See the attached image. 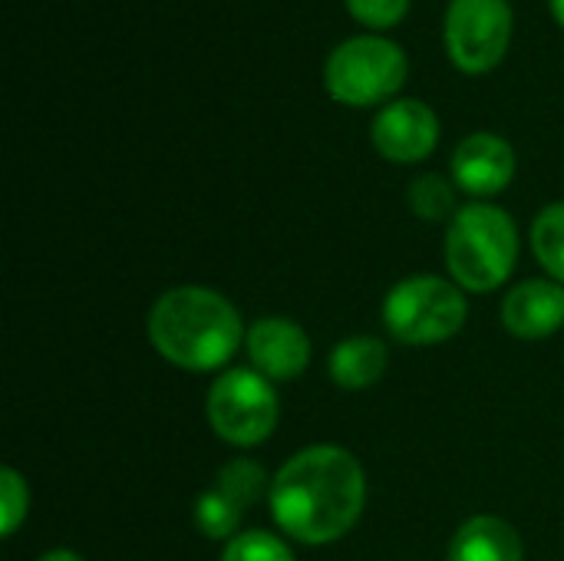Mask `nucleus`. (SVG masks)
Wrapping results in <instances>:
<instances>
[{"label":"nucleus","mask_w":564,"mask_h":561,"mask_svg":"<svg viewBox=\"0 0 564 561\" xmlns=\"http://www.w3.org/2000/svg\"><path fill=\"white\" fill-rule=\"evenodd\" d=\"M248 357L251 370H258L268 380H294L307 370L311 364V341L301 324L288 317H264L258 321L248 337Z\"/></svg>","instance_id":"1a4fd4ad"},{"label":"nucleus","mask_w":564,"mask_h":561,"mask_svg":"<svg viewBox=\"0 0 564 561\" xmlns=\"http://www.w3.org/2000/svg\"><path fill=\"white\" fill-rule=\"evenodd\" d=\"M466 294L436 274H416L390 288L383 301L387 331L410 347H433L456 337L466 324Z\"/></svg>","instance_id":"20e7f679"},{"label":"nucleus","mask_w":564,"mask_h":561,"mask_svg":"<svg viewBox=\"0 0 564 561\" xmlns=\"http://www.w3.org/2000/svg\"><path fill=\"white\" fill-rule=\"evenodd\" d=\"M406 79V53L373 33L337 43L324 63V83L334 99L347 106H370L390 99Z\"/></svg>","instance_id":"39448f33"},{"label":"nucleus","mask_w":564,"mask_h":561,"mask_svg":"<svg viewBox=\"0 0 564 561\" xmlns=\"http://www.w3.org/2000/svg\"><path fill=\"white\" fill-rule=\"evenodd\" d=\"M215 489H221L241 509H251L264 493H271V483H268V473L261 463L241 456V460H231L228 466H221Z\"/></svg>","instance_id":"2eb2a0df"},{"label":"nucleus","mask_w":564,"mask_h":561,"mask_svg":"<svg viewBox=\"0 0 564 561\" xmlns=\"http://www.w3.org/2000/svg\"><path fill=\"white\" fill-rule=\"evenodd\" d=\"M516 175V152L496 132H473L453 152V179L469 195H496Z\"/></svg>","instance_id":"9d476101"},{"label":"nucleus","mask_w":564,"mask_h":561,"mask_svg":"<svg viewBox=\"0 0 564 561\" xmlns=\"http://www.w3.org/2000/svg\"><path fill=\"white\" fill-rule=\"evenodd\" d=\"M212 430L231 446H258L278 427V393L258 370H225L205 403Z\"/></svg>","instance_id":"423d86ee"},{"label":"nucleus","mask_w":564,"mask_h":561,"mask_svg":"<svg viewBox=\"0 0 564 561\" xmlns=\"http://www.w3.org/2000/svg\"><path fill=\"white\" fill-rule=\"evenodd\" d=\"M370 139L390 162H420L440 142V119L420 99H393L377 112Z\"/></svg>","instance_id":"6e6552de"},{"label":"nucleus","mask_w":564,"mask_h":561,"mask_svg":"<svg viewBox=\"0 0 564 561\" xmlns=\"http://www.w3.org/2000/svg\"><path fill=\"white\" fill-rule=\"evenodd\" d=\"M274 522L304 546H330L344 539L367 503L364 466L344 446H307L291 456L271 479Z\"/></svg>","instance_id":"f257e3e1"},{"label":"nucleus","mask_w":564,"mask_h":561,"mask_svg":"<svg viewBox=\"0 0 564 561\" xmlns=\"http://www.w3.org/2000/svg\"><path fill=\"white\" fill-rule=\"evenodd\" d=\"M387 364H390V350L383 341L377 337H347L340 341L334 350H330V360H327V370H330V380L344 390H367L373 387L383 374H387Z\"/></svg>","instance_id":"ddd939ff"},{"label":"nucleus","mask_w":564,"mask_h":561,"mask_svg":"<svg viewBox=\"0 0 564 561\" xmlns=\"http://www.w3.org/2000/svg\"><path fill=\"white\" fill-rule=\"evenodd\" d=\"M443 33L463 73H489L509 50L512 7L509 0H449Z\"/></svg>","instance_id":"0eeeda50"},{"label":"nucleus","mask_w":564,"mask_h":561,"mask_svg":"<svg viewBox=\"0 0 564 561\" xmlns=\"http://www.w3.org/2000/svg\"><path fill=\"white\" fill-rule=\"evenodd\" d=\"M532 248L539 265L564 284V202L539 212L532 225Z\"/></svg>","instance_id":"4468645a"},{"label":"nucleus","mask_w":564,"mask_h":561,"mask_svg":"<svg viewBox=\"0 0 564 561\" xmlns=\"http://www.w3.org/2000/svg\"><path fill=\"white\" fill-rule=\"evenodd\" d=\"M519 228L506 208L476 202L453 215L446 228V265L459 288L496 291L516 268Z\"/></svg>","instance_id":"7ed1b4c3"},{"label":"nucleus","mask_w":564,"mask_h":561,"mask_svg":"<svg viewBox=\"0 0 564 561\" xmlns=\"http://www.w3.org/2000/svg\"><path fill=\"white\" fill-rule=\"evenodd\" d=\"M221 561H294V555H291V549H288L278 536L254 529V532L235 536V539L225 546Z\"/></svg>","instance_id":"a211bd4d"},{"label":"nucleus","mask_w":564,"mask_h":561,"mask_svg":"<svg viewBox=\"0 0 564 561\" xmlns=\"http://www.w3.org/2000/svg\"><path fill=\"white\" fill-rule=\"evenodd\" d=\"M0 513H3V536H13L20 529V522L26 519L30 509V489L23 483V476L17 470H0Z\"/></svg>","instance_id":"6ab92c4d"},{"label":"nucleus","mask_w":564,"mask_h":561,"mask_svg":"<svg viewBox=\"0 0 564 561\" xmlns=\"http://www.w3.org/2000/svg\"><path fill=\"white\" fill-rule=\"evenodd\" d=\"M410 208H413L416 218L443 222V218H449V212L456 208V192H453V185H449L440 172L416 175V179L410 182Z\"/></svg>","instance_id":"f3484780"},{"label":"nucleus","mask_w":564,"mask_h":561,"mask_svg":"<svg viewBox=\"0 0 564 561\" xmlns=\"http://www.w3.org/2000/svg\"><path fill=\"white\" fill-rule=\"evenodd\" d=\"M241 516H245V509L238 503H231L221 489H208L195 503V526L205 539H228L231 542Z\"/></svg>","instance_id":"dca6fc26"},{"label":"nucleus","mask_w":564,"mask_h":561,"mask_svg":"<svg viewBox=\"0 0 564 561\" xmlns=\"http://www.w3.org/2000/svg\"><path fill=\"white\" fill-rule=\"evenodd\" d=\"M549 3H552V13L558 17V23L564 26V0H549Z\"/></svg>","instance_id":"4be33fe9"},{"label":"nucleus","mask_w":564,"mask_h":561,"mask_svg":"<svg viewBox=\"0 0 564 561\" xmlns=\"http://www.w3.org/2000/svg\"><path fill=\"white\" fill-rule=\"evenodd\" d=\"M36 561H83L76 552H69V549H53V552H46V555H40Z\"/></svg>","instance_id":"412c9836"},{"label":"nucleus","mask_w":564,"mask_h":561,"mask_svg":"<svg viewBox=\"0 0 564 561\" xmlns=\"http://www.w3.org/2000/svg\"><path fill=\"white\" fill-rule=\"evenodd\" d=\"M347 7L367 26H393L406 17L410 0H347Z\"/></svg>","instance_id":"aec40b11"},{"label":"nucleus","mask_w":564,"mask_h":561,"mask_svg":"<svg viewBox=\"0 0 564 561\" xmlns=\"http://www.w3.org/2000/svg\"><path fill=\"white\" fill-rule=\"evenodd\" d=\"M449 561H525V549L506 519L473 516L456 529L449 542Z\"/></svg>","instance_id":"f8f14e48"},{"label":"nucleus","mask_w":564,"mask_h":561,"mask_svg":"<svg viewBox=\"0 0 564 561\" xmlns=\"http://www.w3.org/2000/svg\"><path fill=\"white\" fill-rule=\"evenodd\" d=\"M149 341L182 370H218L241 344V314L212 288H172L149 311Z\"/></svg>","instance_id":"f03ea898"},{"label":"nucleus","mask_w":564,"mask_h":561,"mask_svg":"<svg viewBox=\"0 0 564 561\" xmlns=\"http://www.w3.org/2000/svg\"><path fill=\"white\" fill-rule=\"evenodd\" d=\"M502 324L522 341H542L564 327V288L555 281H522L502 301Z\"/></svg>","instance_id":"9b49d317"}]
</instances>
